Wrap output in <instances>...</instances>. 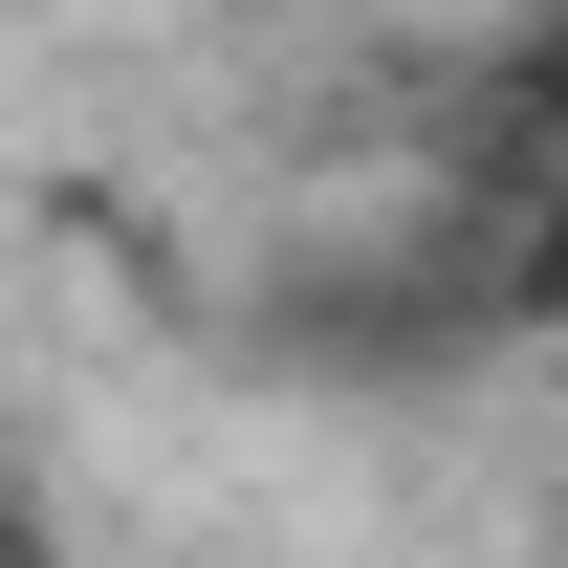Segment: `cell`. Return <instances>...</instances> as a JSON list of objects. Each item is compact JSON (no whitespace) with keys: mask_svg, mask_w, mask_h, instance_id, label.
I'll return each mask as SVG.
<instances>
[{"mask_svg":"<svg viewBox=\"0 0 568 568\" xmlns=\"http://www.w3.org/2000/svg\"><path fill=\"white\" fill-rule=\"evenodd\" d=\"M0 568H88V547H67V503H44V481H0Z\"/></svg>","mask_w":568,"mask_h":568,"instance_id":"6da1fadb","label":"cell"},{"mask_svg":"<svg viewBox=\"0 0 568 568\" xmlns=\"http://www.w3.org/2000/svg\"><path fill=\"white\" fill-rule=\"evenodd\" d=\"M525 328H568V175H547V219H525Z\"/></svg>","mask_w":568,"mask_h":568,"instance_id":"7a4b0ae2","label":"cell"}]
</instances>
